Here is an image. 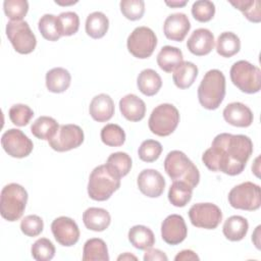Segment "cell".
<instances>
[{"label":"cell","mask_w":261,"mask_h":261,"mask_svg":"<svg viewBox=\"0 0 261 261\" xmlns=\"http://www.w3.org/2000/svg\"><path fill=\"white\" fill-rule=\"evenodd\" d=\"M3 10L11 21H20L29 11V3L27 0H5Z\"/></svg>","instance_id":"39"},{"label":"cell","mask_w":261,"mask_h":261,"mask_svg":"<svg viewBox=\"0 0 261 261\" xmlns=\"http://www.w3.org/2000/svg\"><path fill=\"white\" fill-rule=\"evenodd\" d=\"M53 237L61 246L71 247L80 239V229L76 222L70 217L60 216L55 218L51 223Z\"/></svg>","instance_id":"14"},{"label":"cell","mask_w":261,"mask_h":261,"mask_svg":"<svg viewBox=\"0 0 261 261\" xmlns=\"http://www.w3.org/2000/svg\"><path fill=\"white\" fill-rule=\"evenodd\" d=\"M175 261H192V260H200L199 256L192 250H182L177 253L174 257Z\"/></svg>","instance_id":"47"},{"label":"cell","mask_w":261,"mask_h":261,"mask_svg":"<svg viewBox=\"0 0 261 261\" xmlns=\"http://www.w3.org/2000/svg\"><path fill=\"white\" fill-rule=\"evenodd\" d=\"M222 114L227 123L238 127H248L252 124L254 119L251 109L241 102L227 104L223 109Z\"/></svg>","instance_id":"18"},{"label":"cell","mask_w":261,"mask_h":261,"mask_svg":"<svg viewBox=\"0 0 261 261\" xmlns=\"http://www.w3.org/2000/svg\"><path fill=\"white\" fill-rule=\"evenodd\" d=\"M120 187V178L107 166L99 165L93 169L88 182V195L95 201H106Z\"/></svg>","instance_id":"5"},{"label":"cell","mask_w":261,"mask_h":261,"mask_svg":"<svg viewBox=\"0 0 261 261\" xmlns=\"http://www.w3.org/2000/svg\"><path fill=\"white\" fill-rule=\"evenodd\" d=\"M77 1H69V2H61V1H55L56 4H59V5H70V4H74L76 3Z\"/></svg>","instance_id":"51"},{"label":"cell","mask_w":261,"mask_h":261,"mask_svg":"<svg viewBox=\"0 0 261 261\" xmlns=\"http://www.w3.org/2000/svg\"><path fill=\"white\" fill-rule=\"evenodd\" d=\"M83 261H108V249L106 243L99 238L88 240L83 249Z\"/></svg>","instance_id":"28"},{"label":"cell","mask_w":261,"mask_h":261,"mask_svg":"<svg viewBox=\"0 0 261 261\" xmlns=\"http://www.w3.org/2000/svg\"><path fill=\"white\" fill-rule=\"evenodd\" d=\"M102 142L109 147H119L125 142V133L121 126L115 123H108L101 129Z\"/></svg>","instance_id":"36"},{"label":"cell","mask_w":261,"mask_h":261,"mask_svg":"<svg viewBox=\"0 0 261 261\" xmlns=\"http://www.w3.org/2000/svg\"><path fill=\"white\" fill-rule=\"evenodd\" d=\"M84 132L76 124L60 125L56 135L49 140L50 147L57 152H65L80 147L84 142Z\"/></svg>","instance_id":"12"},{"label":"cell","mask_w":261,"mask_h":261,"mask_svg":"<svg viewBox=\"0 0 261 261\" xmlns=\"http://www.w3.org/2000/svg\"><path fill=\"white\" fill-rule=\"evenodd\" d=\"M58 22L62 36H72L80 28V17L73 11L61 12L58 16Z\"/></svg>","instance_id":"42"},{"label":"cell","mask_w":261,"mask_h":261,"mask_svg":"<svg viewBox=\"0 0 261 261\" xmlns=\"http://www.w3.org/2000/svg\"><path fill=\"white\" fill-rule=\"evenodd\" d=\"M168 258L164 252L153 249L152 247L147 249L144 254V261H167Z\"/></svg>","instance_id":"46"},{"label":"cell","mask_w":261,"mask_h":261,"mask_svg":"<svg viewBox=\"0 0 261 261\" xmlns=\"http://www.w3.org/2000/svg\"><path fill=\"white\" fill-rule=\"evenodd\" d=\"M59 128L58 122L50 116H40L31 125L32 134L40 140H51Z\"/></svg>","instance_id":"31"},{"label":"cell","mask_w":261,"mask_h":261,"mask_svg":"<svg viewBox=\"0 0 261 261\" xmlns=\"http://www.w3.org/2000/svg\"><path fill=\"white\" fill-rule=\"evenodd\" d=\"M192 14L200 22L211 20L215 14V5L209 0H199L192 5Z\"/></svg>","instance_id":"41"},{"label":"cell","mask_w":261,"mask_h":261,"mask_svg":"<svg viewBox=\"0 0 261 261\" xmlns=\"http://www.w3.org/2000/svg\"><path fill=\"white\" fill-rule=\"evenodd\" d=\"M191 223L200 228L214 229L222 220L220 208L212 203L194 204L189 210Z\"/></svg>","instance_id":"11"},{"label":"cell","mask_w":261,"mask_h":261,"mask_svg":"<svg viewBox=\"0 0 261 261\" xmlns=\"http://www.w3.org/2000/svg\"><path fill=\"white\" fill-rule=\"evenodd\" d=\"M162 153V146L158 141L146 140L139 147V158L144 162L156 161Z\"/></svg>","instance_id":"40"},{"label":"cell","mask_w":261,"mask_h":261,"mask_svg":"<svg viewBox=\"0 0 261 261\" xmlns=\"http://www.w3.org/2000/svg\"><path fill=\"white\" fill-rule=\"evenodd\" d=\"M249 229L248 220L240 215H232L228 217L223 224L222 231L224 237L231 242H239L243 240Z\"/></svg>","instance_id":"24"},{"label":"cell","mask_w":261,"mask_h":261,"mask_svg":"<svg viewBox=\"0 0 261 261\" xmlns=\"http://www.w3.org/2000/svg\"><path fill=\"white\" fill-rule=\"evenodd\" d=\"M229 3L243 12L244 16L252 22H260V2L258 0H239L229 1Z\"/></svg>","instance_id":"37"},{"label":"cell","mask_w":261,"mask_h":261,"mask_svg":"<svg viewBox=\"0 0 261 261\" xmlns=\"http://www.w3.org/2000/svg\"><path fill=\"white\" fill-rule=\"evenodd\" d=\"M137 86L141 93L150 97L159 92L162 86V80L158 72H156L154 69L146 68L139 73L137 79Z\"/></svg>","instance_id":"26"},{"label":"cell","mask_w":261,"mask_h":261,"mask_svg":"<svg viewBox=\"0 0 261 261\" xmlns=\"http://www.w3.org/2000/svg\"><path fill=\"white\" fill-rule=\"evenodd\" d=\"M164 169L173 181H185L193 189L200 181V172L197 166L181 151L173 150L167 154L164 160Z\"/></svg>","instance_id":"3"},{"label":"cell","mask_w":261,"mask_h":261,"mask_svg":"<svg viewBox=\"0 0 261 261\" xmlns=\"http://www.w3.org/2000/svg\"><path fill=\"white\" fill-rule=\"evenodd\" d=\"M89 112L92 118L98 122L108 121L114 114V102L109 95L99 94L92 99Z\"/></svg>","instance_id":"20"},{"label":"cell","mask_w":261,"mask_h":261,"mask_svg":"<svg viewBox=\"0 0 261 261\" xmlns=\"http://www.w3.org/2000/svg\"><path fill=\"white\" fill-rule=\"evenodd\" d=\"M192 194V187L185 181L176 180L169 188L168 200L175 207H185L191 201Z\"/></svg>","instance_id":"34"},{"label":"cell","mask_w":261,"mask_h":261,"mask_svg":"<svg viewBox=\"0 0 261 261\" xmlns=\"http://www.w3.org/2000/svg\"><path fill=\"white\" fill-rule=\"evenodd\" d=\"M241 49L240 38L232 32L221 33L216 41V51L222 57H231Z\"/></svg>","instance_id":"32"},{"label":"cell","mask_w":261,"mask_h":261,"mask_svg":"<svg viewBox=\"0 0 261 261\" xmlns=\"http://www.w3.org/2000/svg\"><path fill=\"white\" fill-rule=\"evenodd\" d=\"M6 36L14 50L19 54L32 53L36 48V36L24 20L8 21L6 24Z\"/></svg>","instance_id":"10"},{"label":"cell","mask_w":261,"mask_h":261,"mask_svg":"<svg viewBox=\"0 0 261 261\" xmlns=\"http://www.w3.org/2000/svg\"><path fill=\"white\" fill-rule=\"evenodd\" d=\"M225 96V76L219 69H210L198 87L200 104L208 110L217 109Z\"/></svg>","instance_id":"2"},{"label":"cell","mask_w":261,"mask_h":261,"mask_svg":"<svg viewBox=\"0 0 261 261\" xmlns=\"http://www.w3.org/2000/svg\"><path fill=\"white\" fill-rule=\"evenodd\" d=\"M188 3L187 0L182 1H165V4L170 6V7H182Z\"/></svg>","instance_id":"49"},{"label":"cell","mask_w":261,"mask_h":261,"mask_svg":"<svg viewBox=\"0 0 261 261\" xmlns=\"http://www.w3.org/2000/svg\"><path fill=\"white\" fill-rule=\"evenodd\" d=\"M126 46L133 56L146 59L153 54L157 46V37L150 28L138 27L128 36Z\"/></svg>","instance_id":"9"},{"label":"cell","mask_w":261,"mask_h":261,"mask_svg":"<svg viewBox=\"0 0 261 261\" xmlns=\"http://www.w3.org/2000/svg\"><path fill=\"white\" fill-rule=\"evenodd\" d=\"M28 202V192L15 182L6 185L0 195V213L8 221L18 220L25 209Z\"/></svg>","instance_id":"4"},{"label":"cell","mask_w":261,"mask_h":261,"mask_svg":"<svg viewBox=\"0 0 261 261\" xmlns=\"http://www.w3.org/2000/svg\"><path fill=\"white\" fill-rule=\"evenodd\" d=\"M38 29L43 36L44 39L55 42L62 37L59 22H58V17L53 15V14H44L41 16L38 22Z\"/></svg>","instance_id":"35"},{"label":"cell","mask_w":261,"mask_h":261,"mask_svg":"<svg viewBox=\"0 0 261 261\" xmlns=\"http://www.w3.org/2000/svg\"><path fill=\"white\" fill-rule=\"evenodd\" d=\"M198 75V67L191 61H182L172 73L174 85L179 89L190 88Z\"/></svg>","instance_id":"27"},{"label":"cell","mask_w":261,"mask_h":261,"mask_svg":"<svg viewBox=\"0 0 261 261\" xmlns=\"http://www.w3.org/2000/svg\"><path fill=\"white\" fill-rule=\"evenodd\" d=\"M105 165L114 175L121 178L130 171L132 158L125 152H115L109 155Z\"/></svg>","instance_id":"33"},{"label":"cell","mask_w":261,"mask_h":261,"mask_svg":"<svg viewBox=\"0 0 261 261\" xmlns=\"http://www.w3.org/2000/svg\"><path fill=\"white\" fill-rule=\"evenodd\" d=\"M179 122V112L175 106L163 103L156 106L148 120L150 130L159 137H167L172 134Z\"/></svg>","instance_id":"7"},{"label":"cell","mask_w":261,"mask_h":261,"mask_svg":"<svg viewBox=\"0 0 261 261\" xmlns=\"http://www.w3.org/2000/svg\"><path fill=\"white\" fill-rule=\"evenodd\" d=\"M31 253L37 261H49L55 255V247L50 240L41 238L32 245Z\"/></svg>","instance_id":"38"},{"label":"cell","mask_w":261,"mask_h":261,"mask_svg":"<svg viewBox=\"0 0 261 261\" xmlns=\"http://www.w3.org/2000/svg\"><path fill=\"white\" fill-rule=\"evenodd\" d=\"M122 116L129 121H140L145 117L146 104L135 94H127L119 101Z\"/></svg>","instance_id":"21"},{"label":"cell","mask_w":261,"mask_h":261,"mask_svg":"<svg viewBox=\"0 0 261 261\" xmlns=\"http://www.w3.org/2000/svg\"><path fill=\"white\" fill-rule=\"evenodd\" d=\"M119 6L123 16L129 20L142 18L145 12V2L143 0H122Z\"/></svg>","instance_id":"44"},{"label":"cell","mask_w":261,"mask_h":261,"mask_svg":"<svg viewBox=\"0 0 261 261\" xmlns=\"http://www.w3.org/2000/svg\"><path fill=\"white\" fill-rule=\"evenodd\" d=\"M128 241L139 250H147L155 244V236L153 231L145 225H134L128 230Z\"/></svg>","instance_id":"29"},{"label":"cell","mask_w":261,"mask_h":261,"mask_svg":"<svg viewBox=\"0 0 261 261\" xmlns=\"http://www.w3.org/2000/svg\"><path fill=\"white\" fill-rule=\"evenodd\" d=\"M9 118L17 126L27 125L34 116L32 108L25 104H14L9 109Z\"/></svg>","instance_id":"43"},{"label":"cell","mask_w":261,"mask_h":261,"mask_svg":"<svg viewBox=\"0 0 261 261\" xmlns=\"http://www.w3.org/2000/svg\"><path fill=\"white\" fill-rule=\"evenodd\" d=\"M86 33L93 39L103 38L109 28L108 17L101 11H95L88 15L86 19Z\"/></svg>","instance_id":"30"},{"label":"cell","mask_w":261,"mask_h":261,"mask_svg":"<svg viewBox=\"0 0 261 261\" xmlns=\"http://www.w3.org/2000/svg\"><path fill=\"white\" fill-rule=\"evenodd\" d=\"M182 61L181 50L173 46L162 47L157 55V64L165 72H173Z\"/></svg>","instance_id":"25"},{"label":"cell","mask_w":261,"mask_h":261,"mask_svg":"<svg viewBox=\"0 0 261 261\" xmlns=\"http://www.w3.org/2000/svg\"><path fill=\"white\" fill-rule=\"evenodd\" d=\"M188 234V227L182 216L178 214L168 215L161 224L162 240L171 246L178 245L185 241Z\"/></svg>","instance_id":"15"},{"label":"cell","mask_w":261,"mask_h":261,"mask_svg":"<svg viewBox=\"0 0 261 261\" xmlns=\"http://www.w3.org/2000/svg\"><path fill=\"white\" fill-rule=\"evenodd\" d=\"M228 202L232 208L255 211L261 206L260 187L251 181L242 182L229 191Z\"/></svg>","instance_id":"8"},{"label":"cell","mask_w":261,"mask_h":261,"mask_svg":"<svg viewBox=\"0 0 261 261\" xmlns=\"http://www.w3.org/2000/svg\"><path fill=\"white\" fill-rule=\"evenodd\" d=\"M1 145L4 151L11 157L23 158L31 154L34 144L20 129L10 128L1 137Z\"/></svg>","instance_id":"13"},{"label":"cell","mask_w":261,"mask_h":261,"mask_svg":"<svg viewBox=\"0 0 261 261\" xmlns=\"http://www.w3.org/2000/svg\"><path fill=\"white\" fill-rule=\"evenodd\" d=\"M44 228L43 219L38 215H28L24 216L20 222V229L22 233L28 237H37L39 236Z\"/></svg>","instance_id":"45"},{"label":"cell","mask_w":261,"mask_h":261,"mask_svg":"<svg viewBox=\"0 0 261 261\" xmlns=\"http://www.w3.org/2000/svg\"><path fill=\"white\" fill-rule=\"evenodd\" d=\"M71 82L69 71L63 67H54L46 73V87L49 92L63 93L65 92Z\"/></svg>","instance_id":"23"},{"label":"cell","mask_w":261,"mask_h":261,"mask_svg":"<svg viewBox=\"0 0 261 261\" xmlns=\"http://www.w3.org/2000/svg\"><path fill=\"white\" fill-rule=\"evenodd\" d=\"M229 75L232 84L244 93L255 94L261 89V70L249 61L234 62L230 67Z\"/></svg>","instance_id":"6"},{"label":"cell","mask_w":261,"mask_h":261,"mask_svg":"<svg viewBox=\"0 0 261 261\" xmlns=\"http://www.w3.org/2000/svg\"><path fill=\"white\" fill-rule=\"evenodd\" d=\"M253 153V143L248 136L222 133L217 135L209 149L202 155V161L211 171L227 175L243 172Z\"/></svg>","instance_id":"1"},{"label":"cell","mask_w":261,"mask_h":261,"mask_svg":"<svg viewBox=\"0 0 261 261\" xmlns=\"http://www.w3.org/2000/svg\"><path fill=\"white\" fill-rule=\"evenodd\" d=\"M191 29V23L185 13L177 12L168 15L163 24V32L168 40L181 42Z\"/></svg>","instance_id":"17"},{"label":"cell","mask_w":261,"mask_h":261,"mask_svg":"<svg viewBox=\"0 0 261 261\" xmlns=\"http://www.w3.org/2000/svg\"><path fill=\"white\" fill-rule=\"evenodd\" d=\"M260 229H261V226L258 225L252 234V242L254 243V245L258 250H260Z\"/></svg>","instance_id":"48"},{"label":"cell","mask_w":261,"mask_h":261,"mask_svg":"<svg viewBox=\"0 0 261 261\" xmlns=\"http://www.w3.org/2000/svg\"><path fill=\"white\" fill-rule=\"evenodd\" d=\"M137 185L143 195L149 198H157L164 192L165 179L159 171L148 168L139 173Z\"/></svg>","instance_id":"16"},{"label":"cell","mask_w":261,"mask_h":261,"mask_svg":"<svg viewBox=\"0 0 261 261\" xmlns=\"http://www.w3.org/2000/svg\"><path fill=\"white\" fill-rule=\"evenodd\" d=\"M187 47L196 56L207 55L214 47V36L208 29H197L188 39Z\"/></svg>","instance_id":"19"},{"label":"cell","mask_w":261,"mask_h":261,"mask_svg":"<svg viewBox=\"0 0 261 261\" xmlns=\"http://www.w3.org/2000/svg\"><path fill=\"white\" fill-rule=\"evenodd\" d=\"M130 259L137 260L138 258H137L136 256L129 254V253H124V254H122V255H120V256L117 257V260H118V261H120V260H130Z\"/></svg>","instance_id":"50"},{"label":"cell","mask_w":261,"mask_h":261,"mask_svg":"<svg viewBox=\"0 0 261 261\" xmlns=\"http://www.w3.org/2000/svg\"><path fill=\"white\" fill-rule=\"evenodd\" d=\"M83 222L90 230L103 231L109 226L111 216L106 209L90 207L83 213Z\"/></svg>","instance_id":"22"}]
</instances>
